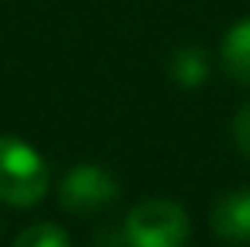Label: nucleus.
Masks as SVG:
<instances>
[{
	"label": "nucleus",
	"instance_id": "6",
	"mask_svg": "<svg viewBox=\"0 0 250 247\" xmlns=\"http://www.w3.org/2000/svg\"><path fill=\"white\" fill-rule=\"evenodd\" d=\"M168 73L177 86L184 89H196L209 80V54L203 48H177L171 54Z\"/></svg>",
	"mask_w": 250,
	"mask_h": 247
},
{
	"label": "nucleus",
	"instance_id": "8",
	"mask_svg": "<svg viewBox=\"0 0 250 247\" xmlns=\"http://www.w3.org/2000/svg\"><path fill=\"white\" fill-rule=\"evenodd\" d=\"M231 133H234V143H238V149L250 159V102L238 108V114H234V124H231Z\"/></svg>",
	"mask_w": 250,
	"mask_h": 247
},
{
	"label": "nucleus",
	"instance_id": "2",
	"mask_svg": "<svg viewBox=\"0 0 250 247\" xmlns=\"http://www.w3.org/2000/svg\"><path fill=\"white\" fill-rule=\"evenodd\" d=\"M124 238L127 247H184L190 238V219L184 206L171 200H146L130 209Z\"/></svg>",
	"mask_w": 250,
	"mask_h": 247
},
{
	"label": "nucleus",
	"instance_id": "5",
	"mask_svg": "<svg viewBox=\"0 0 250 247\" xmlns=\"http://www.w3.org/2000/svg\"><path fill=\"white\" fill-rule=\"evenodd\" d=\"M222 70L241 86H250V19H241L225 32L222 41Z\"/></svg>",
	"mask_w": 250,
	"mask_h": 247
},
{
	"label": "nucleus",
	"instance_id": "4",
	"mask_svg": "<svg viewBox=\"0 0 250 247\" xmlns=\"http://www.w3.org/2000/svg\"><path fill=\"white\" fill-rule=\"evenodd\" d=\"M209 222H212V231L219 241L231 247H247L250 244V187H238V190H228L225 197H219Z\"/></svg>",
	"mask_w": 250,
	"mask_h": 247
},
{
	"label": "nucleus",
	"instance_id": "1",
	"mask_svg": "<svg viewBox=\"0 0 250 247\" xmlns=\"http://www.w3.org/2000/svg\"><path fill=\"white\" fill-rule=\"evenodd\" d=\"M51 171L35 146L19 136H0V200L6 206H35L48 193Z\"/></svg>",
	"mask_w": 250,
	"mask_h": 247
},
{
	"label": "nucleus",
	"instance_id": "7",
	"mask_svg": "<svg viewBox=\"0 0 250 247\" xmlns=\"http://www.w3.org/2000/svg\"><path fill=\"white\" fill-rule=\"evenodd\" d=\"M13 247H70V235L54 222H38L32 228H25L13 241Z\"/></svg>",
	"mask_w": 250,
	"mask_h": 247
},
{
	"label": "nucleus",
	"instance_id": "3",
	"mask_svg": "<svg viewBox=\"0 0 250 247\" xmlns=\"http://www.w3.org/2000/svg\"><path fill=\"white\" fill-rule=\"evenodd\" d=\"M121 197V184L111 171L98 165H76L67 171V178L61 181L57 200L67 212L76 216H92V212L108 209L114 200Z\"/></svg>",
	"mask_w": 250,
	"mask_h": 247
}]
</instances>
